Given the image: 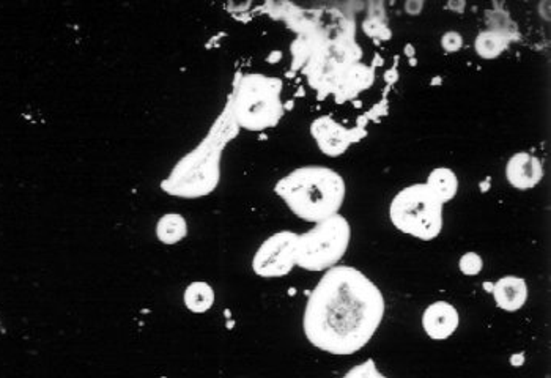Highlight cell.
I'll use <instances>...</instances> for the list:
<instances>
[{
	"instance_id": "8fae6325",
	"label": "cell",
	"mask_w": 551,
	"mask_h": 378,
	"mask_svg": "<svg viewBox=\"0 0 551 378\" xmlns=\"http://www.w3.org/2000/svg\"><path fill=\"white\" fill-rule=\"evenodd\" d=\"M496 306L506 312H517L528 301V284L520 276H504L493 284Z\"/></svg>"
},
{
	"instance_id": "6da1fadb",
	"label": "cell",
	"mask_w": 551,
	"mask_h": 378,
	"mask_svg": "<svg viewBox=\"0 0 551 378\" xmlns=\"http://www.w3.org/2000/svg\"><path fill=\"white\" fill-rule=\"evenodd\" d=\"M384 311V297L377 284L354 266H334L307 298L303 331L315 349L348 356L372 340Z\"/></svg>"
},
{
	"instance_id": "3957f363",
	"label": "cell",
	"mask_w": 551,
	"mask_h": 378,
	"mask_svg": "<svg viewBox=\"0 0 551 378\" xmlns=\"http://www.w3.org/2000/svg\"><path fill=\"white\" fill-rule=\"evenodd\" d=\"M274 192L296 218L317 224L339 214L347 185L341 173L330 167L303 166L280 178Z\"/></svg>"
},
{
	"instance_id": "5b68a950",
	"label": "cell",
	"mask_w": 551,
	"mask_h": 378,
	"mask_svg": "<svg viewBox=\"0 0 551 378\" xmlns=\"http://www.w3.org/2000/svg\"><path fill=\"white\" fill-rule=\"evenodd\" d=\"M444 205L426 183L405 186L392 197L389 219L402 234L422 241H432L443 230Z\"/></svg>"
},
{
	"instance_id": "7c38bea8",
	"label": "cell",
	"mask_w": 551,
	"mask_h": 378,
	"mask_svg": "<svg viewBox=\"0 0 551 378\" xmlns=\"http://www.w3.org/2000/svg\"><path fill=\"white\" fill-rule=\"evenodd\" d=\"M443 205L452 201L458 191V178L449 167H435L424 181Z\"/></svg>"
},
{
	"instance_id": "52a82bcc",
	"label": "cell",
	"mask_w": 551,
	"mask_h": 378,
	"mask_svg": "<svg viewBox=\"0 0 551 378\" xmlns=\"http://www.w3.org/2000/svg\"><path fill=\"white\" fill-rule=\"evenodd\" d=\"M299 234L280 230L260 244L252 257V271L263 279L287 276L296 266V249Z\"/></svg>"
},
{
	"instance_id": "5bb4252c",
	"label": "cell",
	"mask_w": 551,
	"mask_h": 378,
	"mask_svg": "<svg viewBox=\"0 0 551 378\" xmlns=\"http://www.w3.org/2000/svg\"><path fill=\"white\" fill-rule=\"evenodd\" d=\"M188 235V223L182 214L169 213L158 220L156 236L164 244L180 243Z\"/></svg>"
},
{
	"instance_id": "30bf717a",
	"label": "cell",
	"mask_w": 551,
	"mask_h": 378,
	"mask_svg": "<svg viewBox=\"0 0 551 378\" xmlns=\"http://www.w3.org/2000/svg\"><path fill=\"white\" fill-rule=\"evenodd\" d=\"M460 315L457 307L448 301L428 304L422 314V328L433 340H446L457 331Z\"/></svg>"
},
{
	"instance_id": "e0dca14e",
	"label": "cell",
	"mask_w": 551,
	"mask_h": 378,
	"mask_svg": "<svg viewBox=\"0 0 551 378\" xmlns=\"http://www.w3.org/2000/svg\"><path fill=\"white\" fill-rule=\"evenodd\" d=\"M343 378H386L378 370L374 360H365L361 364L354 366L352 370H348Z\"/></svg>"
},
{
	"instance_id": "d6986e66",
	"label": "cell",
	"mask_w": 551,
	"mask_h": 378,
	"mask_svg": "<svg viewBox=\"0 0 551 378\" xmlns=\"http://www.w3.org/2000/svg\"><path fill=\"white\" fill-rule=\"evenodd\" d=\"M511 364H512V366H515V367H520V366H523V364H524V356H523V353H515V355H512V358H511Z\"/></svg>"
},
{
	"instance_id": "8992f818",
	"label": "cell",
	"mask_w": 551,
	"mask_h": 378,
	"mask_svg": "<svg viewBox=\"0 0 551 378\" xmlns=\"http://www.w3.org/2000/svg\"><path fill=\"white\" fill-rule=\"evenodd\" d=\"M350 240L352 227L342 214L317 223L310 230L299 235L296 266L312 273L331 270L345 255Z\"/></svg>"
},
{
	"instance_id": "ffe728a7",
	"label": "cell",
	"mask_w": 551,
	"mask_h": 378,
	"mask_svg": "<svg viewBox=\"0 0 551 378\" xmlns=\"http://www.w3.org/2000/svg\"><path fill=\"white\" fill-rule=\"evenodd\" d=\"M405 52H406L408 57H413V55H415V47H413V45H406L405 46Z\"/></svg>"
},
{
	"instance_id": "9a60e30c",
	"label": "cell",
	"mask_w": 551,
	"mask_h": 378,
	"mask_svg": "<svg viewBox=\"0 0 551 378\" xmlns=\"http://www.w3.org/2000/svg\"><path fill=\"white\" fill-rule=\"evenodd\" d=\"M509 45L507 36L498 30H484L476 36L474 49L482 59H496L506 51Z\"/></svg>"
},
{
	"instance_id": "ac0fdd59",
	"label": "cell",
	"mask_w": 551,
	"mask_h": 378,
	"mask_svg": "<svg viewBox=\"0 0 551 378\" xmlns=\"http://www.w3.org/2000/svg\"><path fill=\"white\" fill-rule=\"evenodd\" d=\"M441 46H443L444 51L449 52V54L460 51V49H462V46H463L462 35H460L458 32H455V30L446 32V34L441 36Z\"/></svg>"
},
{
	"instance_id": "7a4b0ae2",
	"label": "cell",
	"mask_w": 551,
	"mask_h": 378,
	"mask_svg": "<svg viewBox=\"0 0 551 378\" xmlns=\"http://www.w3.org/2000/svg\"><path fill=\"white\" fill-rule=\"evenodd\" d=\"M238 133L240 128L233 120L230 99L227 98L224 109L205 138L175 164L161 183L162 191L182 199H199L213 192L221 181L222 153Z\"/></svg>"
},
{
	"instance_id": "44dd1931",
	"label": "cell",
	"mask_w": 551,
	"mask_h": 378,
	"mask_svg": "<svg viewBox=\"0 0 551 378\" xmlns=\"http://www.w3.org/2000/svg\"><path fill=\"white\" fill-rule=\"evenodd\" d=\"M484 288H485V290H487V292H489V293H491V290H493V284H490V282H485V284H484Z\"/></svg>"
},
{
	"instance_id": "9c48e42d",
	"label": "cell",
	"mask_w": 551,
	"mask_h": 378,
	"mask_svg": "<svg viewBox=\"0 0 551 378\" xmlns=\"http://www.w3.org/2000/svg\"><path fill=\"white\" fill-rule=\"evenodd\" d=\"M506 180L518 191L536 188L543 178V164L537 156L528 151H518L506 162Z\"/></svg>"
},
{
	"instance_id": "277c9868",
	"label": "cell",
	"mask_w": 551,
	"mask_h": 378,
	"mask_svg": "<svg viewBox=\"0 0 551 378\" xmlns=\"http://www.w3.org/2000/svg\"><path fill=\"white\" fill-rule=\"evenodd\" d=\"M232 115L240 129L260 133L284 117L282 81L260 73L240 77L229 94Z\"/></svg>"
},
{
	"instance_id": "ba28073f",
	"label": "cell",
	"mask_w": 551,
	"mask_h": 378,
	"mask_svg": "<svg viewBox=\"0 0 551 378\" xmlns=\"http://www.w3.org/2000/svg\"><path fill=\"white\" fill-rule=\"evenodd\" d=\"M310 136L323 155L337 158L345 153L354 142L361 140L365 131L361 128H345L330 115H321L310 123Z\"/></svg>"
},
{
	"instance_id": "2e32d148",
	"label": "cell",
	"mask_w": 551,
	"mask_h": 378,
	"mask_svg": "<svg viewBox=\"0 0 551 378\" xmlns=\"http://www.w3.org/2000/svg\"><path fill=\"white\" fill-rule=\"evenodd\" d=\"M484 266V260L478 252H465L458 260V268L465 276H478Z\"/></svg>"
},
{
	"instance_id": "4fadbf2b",
	"label": "cell",
	"mask_w": 551,
	"mask_h": 378,
	"mask_svg": "<svg viewBox=\"0 0 551 378\" xmlns=\"http://www.w3.org/2000/svg\"><path fill=\"white\" fill-rule=\"evenodd\" d=\"M184 306L194 314H204L210 311L215 304V290L210 284L204 281H195L189 284L184 290Z\"/></svg>"
}]
</instances>
